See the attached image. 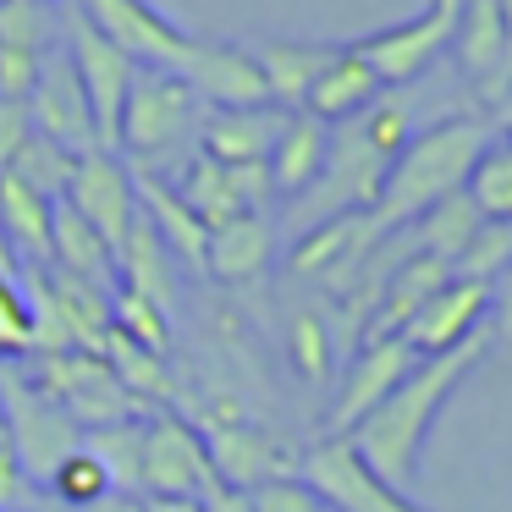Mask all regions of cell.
I'll return each mask as SVG.
<instances>
[{"instance_id":"obj_1","label":"cell","mask_w":512,"mask_h":512,"mask_svg":"<svg viewBox=\"0 0 512 512\" xmlns=\"http://www.w3.org/2000/svg\"><path fill=\"white\" fill-rule=\"evenodd\" d=\"M479 358H485V336L452 347V353L419 358V364L397 380V391H391L369 419H358V430L347 435V446H353L391 490H408L413 479H419L424 441H430L435 413H441V402L468 380V369H474Z\"/></svg>"},{"instance_id":"obj_2","label":"cell","mask_w":512,"mask_h":512,"mask_svg":"<svg viewBox=\"0 0 512 512\" xmlns=\"http://www.w3.org/2000/svg\"><path fill=\"white\" fill-rule=\"evenodd\" d=\"M490 133H496L490 116H446V122L413 133L408 144L397 149V160L386 166L380 193H375V204H369L380 232H402V226H413L441 199L463 193V182H468V171H474V160L485 155Z\"/></svg>"},{"instance_id":"obj_3","label":"cell","mask_w":512,"mask_h":512,"mask_svg":"<svg viewBox=\"0 0 512 512\" xmlns=\"http://www.w3.org/2000/svg\"><path fill=\"white\" fill-rule=\"evenodd\" d=\"M199 94L160 67H138L133 89H127L122 122H116V155L127 160L133 177L149 182H177L188 166V144H199Z\"/></svg>"},{"instance_id":"obj_4","label":"cell","mask_w":512,"mask_h":512,"mask_svg":"<svg viewBox=\"0 0 512 512\" xmlns=\"http://www.w3.org/2000/svg\"><path fill=\"white\" fill-rule=\"evenodd\" d=\"M34 386L67 413L78 430H105V424H127V419H144V402L122 386V380L105 369L100 353H39V375Z\"/></svg>"},{"instance_id":"obj_5","label":"cell","mask_w":512,"mask_h":512,"mask_svg":"<svg viewBox=\"0 0 512 512\" xmlns=\"http://www.w3.org/2000/svg\"><path fill=\"white\" fill-rule=\"evenodd\" d=\"M457 17H463V0H430L419 17L391 23V28H380V34L353 39L347 50H353V56L375 72L380 89H408V83H419L424 72H430L435 61L452 50Z\"/></svg>"},{"instance_id":"obj_6","label":"cell","mask_w":512,"mask_h":512,"mask_svg":"<svg viewBox=\"0 0 512 512\" xmlns=\"http://www.w3.org/2000/svg\"><path fill=\"white\" fill-rule=\"evenodd\" d=\"M0 419H6V446L23 479H39V485H50V474L83 446V430L28 375L0 380Z\"/></svg>"},{"instance_id":"obj_7","label":"cell","mask_w":512,"mask_h":512,"mask_svg":"<svg viewBox=\"0 0 512 512\" xmlns=\"http://www.w3.org/2000/svg\"><path fill=\"white\" fill-rule=\"evenodd\" d=\"M61 17H67V61L83 83V100H89L100 149H116V122H122L127 89H133V78H138V61L122 56L72 0H61Z\"/></svg>"},{"instance_id":"obj_8","label":"cell","mask_w":512,"mask_h":512,"mask_svg":"<svg viewBox=\"0 0 512 512\" xmlns=\"http://www.w3.org/2000/svg\"><path fill=\"white\" fill-rule=\"evenodd\" d=\"M122 56H133L138 67H160V72H182L199 39L188 28H177L155 0H72Z\"/></svg>"},{"instance_id":"obj_9","label":"cell","mask_w":512,"mask_h":512,"mask_svg":"<svg viewBox=\"0 0 512 512\" xmlns=\"http://www.w3.org/2000/svg\"><path fill=\"white\" fill-rule=\"evenodd\" d=\"M210 452L199 441V424L177 419V413H149L144 419V463H138V496H188L199 501L204 490H215Z\"/></svg>"},{"instance_id":"obj_10","label":"cell","mask_w":512,"mask_h":512,"mask_svg":"<svg viewBox=\"0 0 512 512\" xmlns=\"http://www.w3.org/2000/svg\"><path fill=\"white\" fill-rule=\"evenodd\" d=\"M298 474L331 501V512H424L408 490H391L364 457L347 446V435H325L320 446L298 457Z\"/></svg>"},{"instance_id":"obj_11","label":"cell","mask_w":512,"mask_h":512,"mask_svg":"<svg viewBox=\"0 0 512 512\" xmlns=\"http://www.w3.org/2000/svg\"><path fill=\"white\" fill-rule=\"evenodd\" d=\"M61 199H67L72 210L105 237V248L116 254L127 226H133V215H138V182H133V171H127V160L116 155V149H89V155L72 160V177H67V193H61Z\"/></svg>"},{"instance_id":"obj_12","label":"cell","mask_w":512,"mask_h":512,"mask_svg":"<svg viewBox=\"0 0 512 512\" xmlns=\"http://www.w3.org/2000/svg\"><path fill=\"white\" fill-rule=\"evenodd\" d=\"M28 127L50 144H61L67 155H89L100 149V133H94L89 100H83V83L67 61V45H50L45 61H39V78L28 89Z\"/></svg>"},{"instance_id":"obj_13","label":"cell","mask_w":512,"mask_h":512,"mask_svg":"<svg viewBox=\"0 0 512 512\" xmlns=\"http://www.w3.org/2000/svg\"><path fill=\"white\" fill-rule=\"evenodd\" d=\"M199 441L210 452V468L221 485L232 490H254V485H270V479H287L298 474V457L281 435H270L265 424H243V419H215V424H199Z\"/></svg>"},{"instance_id":"obj_14","label":"cell","mask_w":512,"mask_h":512,"mask_svg":"<svg viewBox=\"0 0 512 512\" xmlns=\"http://www.w3.org/2000/svg\"><path fill=\"white\" fill-rule=\"evenodd\" d=\"M204 111H243V105H270L265 72H259L248 45H221V39H199L188 67L177 72Z\"/></svg>"},{"instance_id":"obj_15","label":"cell","mask_w":512,"mask_h":512,"mask_svg":"<svg viewBox=\"0 0 512 512\" xmlns=\"http://www.w3.org/2000/svg\"><path fill=\"white\" fill-rule=\"evenodd\" d=\"M419 364L413 347L402 336H386V342H358V358L347 364L342 386H336V402H331V435H353L358 419L380 408V402L397 391V380Z\"/></svg>"},{"instance_id":"obj_16","label":"cell","mask_w":512,"mask_h":512,"mask_svg":"<svg viewBox=\"0 0 512 512\" xmlns=\"http://www.w3.org/2000/svg\"><path fill=\"white\" fill-rule=\"evenodd\" d=\"M485 314H490V287L452 276L441 292H430V298L419 303V314H413L408 325H402V342L413 347V358L452 353V347L474 342Z\"/></svg>"},{"instance_id":"obj_17","label":"cell","mask_w":512,"mask_h":512,"mask_svg":"<svg viewBox=\"0 0 512 512\" xmlns=\"http://www.w3.org/2000/svg\"><path fill=\"white\" fill-rule=\"evenodd\" d=\"M61 0H0V100L28 105Z\"/></svg>"},{"instance_id":"obj_18","label":"cell","mask_w":512,"mask_h":512,"mask_svg":"<svg viewBox=\"0 0 512 512\" xmlns=\"http://www.w3.org/2000/svg\"><path fill=\"white\" fill-rule=\"evenodd\" d=\"M446 281H452V265H446V259L402 254L397 265H391V276L380 281V292H375V309H369V320H364V342L402 336V325L419 314V303L430 298V292H441Z\"/></svg>"},{"instance_id":"obj_19","label":"cell","mask_w":512,"mask_h":512,"mask_svg":"<svg viewBox=\"0 0 512 512\" xmlns=\"http://www.w3.org/2000/svg\"><path fill=\"white\" fill-rule=\"evenodd\" d=\"M281 133L276 105H243V111H204L199 116V155L221 166H270Z\"/></svg>"},{"instance_id":"obj_20","label":"cell","mask_w":512,"mask_h":512,"mask_svg":"<svg viewBox=\"0 0 512 512\" xmlns=\"http://www.w3.org/2000/svg\"><path fill=\"white\" fill-rule=\"evenodd\" d=\"M116 287L138 292L144 303H155L166 320H177V259H171V248L155 237V226L144 221V210L133 215V226H127L122 248H116Z\"/></svg>"},{"instance_id":"obj_21","label":"cell","mask_w":512,"mask_h":512,"mask_svg":"<svg viewBox=\"0 0 512 512\" xmlns=\"http://www.w3.org/2000/svg\"><path fill=\"white\" fill-rule=\"evenodd\" d=\"M276 259V226L270 215L248 210L226 226H210V243H204V276L226 281V287H248L259 281Z\"/></svg>"},{"instance_id":"obj_22","label":"cell","mask_w":512,"mask_h":512,"mask_svg":"<svg viewBox=\"0 0 512 512\" xmlns=\"http://www.w3.org/2000/svg\"><path fill=\"white\" fill-rule=\"evenodd\" d=\"M325 149H331V127L309 111H281V133L270 149V182L281 199H303L325 171Z\"/></svg>"},{"instance_id":"obj_23","label":"cell","mask_w":512,"mask_h":512,"mask_svg":"<svg viewBox=\"0 0 512 512\" xmlns=\"http://www.w3.org/2000/svg\"><path fill=\"white\" fill-rule=\"evenodd\" d=\"M380 94H386V89H380V78L353 56V50L342 45V50L331 56V67L314 78V89H309V100H303V111L320 116L325 127H342V122H353V116H364L369 105L380 100Z\"/></svg>"},{"instance_id":"obj_24","label":"cell","mask_w":512,"mask_h":512,"mask_svg":"<svg viewBox=\"0 0 512 512\" xmlns=\"http://www.w3.org/2000/svg\"><path fill=\"white\" fill-rule=\"evenodd\" d=\"M50 265L67 270V276L94 281V287H116V254L67 199L50 204Z\"/></svg>"},{"instance_id":"obj_25","label":"cell","mask_w":512,"mask_h":512,"mask_svg":"<svg viewBox=\"0 0 512 512\" xmlns=\"http://www.w3.org/2000/svg\"><path fill=\"white\" fill-rule=\"evenodd\" d=\"M342 45H298V39H276V45H259L254 61L265 72V89H270V105L276 111H303L314 78L331 67V56Z\"/></svg>"},{"instance_id":"obj_26","label":"cell","mask_w":512,"mask_h":512,"mask_svg":"<svg viewBox=\"0 0 512 512\" xmlns=\"http://www.w3.org/2000/svg\"><path fill=\"white\" fill-rule=\"evenodd\" d=\"M457 61L474 83H490L501 94V72L512 67V39L501 28L496 0H463V17H457Z\"/></svg>"},{"instance_id":"obj_27","label":"cell","mask_w":512,"mask_h":512,"mask_svg":"<svg viewBox=\"0 0 512 512\" xmlns=\"http://www.w3.org/2000/svg\"><path fill=\"white\" fill-rule=\"evenodd\" d=\"M138 182V210H144V221L155 226V237L171 248V259L188 270H204V243H210V226L199 221V215L188 210V204L177 199V188L171 182H149V177H133Z\"/></svg>"},{"instance_id":"obj_28","label":"cell","mask_w":512,"mask_h":512,"mask_svg":"<svg viewBox=\"0 0 512 512\" xmlns=\"http://www.w3.org/2000/svg\"><path fill=\"white\" fill-rule=\"evenodd\" d=\"M50 204L56 199H39L12 171H0V237H6V248H23L34 270L50 265Z\"/></svg>"},{"instance_id":"obj_29","label":"cell","mask_w":512,"mask_h":512,"mask_svg":"<svg viewBox=\"0 0 512 512\" xmlns=\"http://www.w3.org/2000/svg\"><path fill=\"white\" fill-rule=\"evenodd\" d=\"M171 188H177V199L188 204L204 226H226V221H237V215H248L243 199H237V188H232V171L210 155H193L188 166L177 171Z\"/></svg>"},{"instance_id":"obj_30","label":"cell","mask_w":512,"mask_h":512,"mask_svg":"<svg viewBox=\"0 0 512 512\" xmlns=\"http://www.w3.org/2000/svg\"><path fill=\"white\" fill-rule=\"evenodd\" d=\"M479 226H485V221H479V210L463 199V193H452V199H441L435 210H424L413 226H402V237H408L413 254H435V259H446V265H452Z\"/></svg>"},{"instance_id":"obj_31","label":"cell","mask_w":512,"mask_h":512,"mask_svg":"<svg viewBox=\"0 0 512 512\" xmlns=\"http://www.w3.org/2000/svg\"><path fill=\"white\" fill-rule=\"evenodd\" d=\"M463 199L479 210V221L512 226V133H490L485 155L474 160V171L463 182Z\"/></svg>"},{"instance_id":"obj_32","label":"cell","mask_w":512,"mask_h":512,"mask_svg":"<svg viewBox=\"0 0 512 512\" xmlns=\"http://www.w3.org/2000/svg\"><path fill=\"white\" fill-rule=\"evenodd\" d=\"M100 358H105V369H111L116 380H122L127 391H133L144 408H155V402H166L171 397V375H166V358L160 353H149V347H138L133 336H122L111 325L105 331V347H100Z\"/></svg>"},{"instance_id":"obj_33","label":"cell","mask_w":512,"mask_h":512,"mask_svg":"<svg viewBox=\"0 0 512 512\" xmlns=\"http://www.w3.org/2000/svg\"><path fill=\"white\" fill-rule=\"evenodd\" d=\"M83 452L105 468L111 490L138 496V463H144V419L105 424V430H83Z\"/></svg>"},{"instance_id":"obj_34","label":"cell","mask_w":512,"mask_h":512,"mask_svg":"<svg viewBox=\"0 0 512 512\" xmlns=\"http://www.w3.org/2000/svg\"><path fill=\"white\" fill-rule=\"evenodd\" d=\"M72 160H78V155H67L61 144L28 133V144L17 149V160L6 171H12L23 188H34L39 199H61V193H67V177H72Z\"/></svg>"},{"instance_id":"obj_35","label":"cell","mask_w":512,"mask_h":512,"mask_svg":"<svg viewBox=\"0 0 512 512\" xmlns=\"http://www.w3.org/2000/svg\"><path fill=\"white\" fill-rule=\"evenodd\" d=\"M512 265V226L507 221H485L468 248L452 259V276L457 281H479V287H496V276Z\"/></svg>"},{"instance_id":"obj_36","label":"cell","mask_w":512,"mask_h":512,"mask_svg":"<svg viewBox=\"0 0 512 512\" xmlns=\"http://www.w3.org/2000/svg\"><path fill=\"white\" fill-rule=\"evenodd\" d=\"M111 325L122 336H133L138 347H149V353H160V358L171 353V320L155 309V303L138 298V292H127V287L111 292Z\"/></svg>"},{"instance_id":"obj_37","label":"cell","mask_w":512,"mask_h":512,"mask_svg":"<svg viewBox=\"0 0 512 512\" xmlns=\"http://www.w3.org/2000/svg\"><path fill=\"white\" fill-rule=\"evenodd\" d=\"M50 496H56L61 507L83 512V507H94L100 496H111V479H105V468L78 446V452H72L67 463H61L56 474H50Z\"/></svg>"},{"instance_id":"obj_38","label":"cell","mask_w":512,"mask_h":512,"mask_svg":"<svg viewBox=\"0 0 512 512\" xmlns=\"http://www.w3.org/2000/svg\"><path fill=\"white\" fill-rule=\"evenodd\" d=\"M0 353H34V309H28V292L17 287L12 270H0Z\"/></svg>"},{"instance_id":"obj_39","label":"cell","mask_w":512,"mask_h":512,"mask_svg":"<svg viewBox=\"0 0 512 512\" xmlns=\"http://www.w3.org/2000/svg\"><path fill=\"white\" fill-rule=\"evenodd\" d=\"M248 512H331V501L303 474H287V479H270V485L248 490Z\"/></svg>"},{"instance_id":"obj_40","label":"cell","mask_w":512,"mask_h":512,"mask_svg":"<svg viewBox=\"0 0 512 512\" xmlns=\"http://www.w3.org/2000/svg\"><path fill=\"white\" fill-rule=\"evenodd\" d=\"M292 358H298V375L325 386L331 380V331L320 325V314H303L292 325Z\"/></svg>"},{"instance_id":"obj_41","label":"cell","mask_w":512,"mask_h":512,"mask_svg":"<svg viewBox=\"0 0 512 512\" xmlns=\"http://www.w3.org/2000/svg\"><path fill=\"white\" fill-rule=\"evenodd\" d=\"M28 105H12V100H0V171L17 160V149L28 144Z\"/></svg>"},{"instance_id":"obj_42","label":"cell","mask_w":512,"mask_h":512,"mask_svg":"<svg viewBox=\"0 0 512 512\" xmlns=\"http://www.w3.org/2000/svg\"><path fill=\"white\" fill-rule=\"evenodd\" d=\"M23 490H28V479H23V468H17L12 446H0V512H12Z\"/></svg>"},{"instance_id":"obj_43","label":"cell","mask_w":512,"mask_h":512,"mask_svg":"<svg viewBox=\"0 0 512 512\" xmlns=\"http://www.w3.org/2000/svg\"><path fill=\"white\" fill-rule=\"evenodd\" d=\"M204 512H248V490H232V485H215L199 496Z\"/></svg>"},{"instance_id":"obj_44","label":"cell","mask_w":512,"mask_h":512,"mask_svg":"<svg viewBox=\"0 0 512 512\" xmlns=\"http://www.w3.org/2000/svg\"><path fill=\"white\" fill-rule=\"evenodd\" d=\"M490 309L501 320V336H512V265L501 270V287H490Z\"/></svg>"},{"instance_id":"obj_45","label":"cell","mask_w":512,"mask_h":512,"mask_svg":"<svg viewBox=\"0 0 512 512\" xmlns=\"http://www.w3.org/2000/svg\"><path fill=\"white\" fill-rule=\"evenodd\" d=\"M83 512H144V496H127V490H111V496H100L94 507Z\"/></svg>"},{"instance_id":"obj_46","label":"cell","mask_w":512,"mask_h":512,"mask_svg":"<svg viewBox=\"0 0 512 512\" xmlns=\"http://www.w3.org/2000/svg\"><path fill=\"white\" fill-rule=\"evenodd\" d=\"M490 127H496V133H512V89L496 94V116H490Z\"/></svg>"},{"instance_id":"obj_47","label":"cell","mask_w":512,"mask_h":512,"mask_svg":"<svg viewBox=\"0 0 512 512\" xmlns=\"http://www.w3.org/2000/svg\"><path fill=\"white\" fill-rule=\"evenodd\" d=\"M496 12H501V28H507V39H512V0H496Z\"/></svg>"},{"instance_id":"obj_48","label":"cell","mask_w":512,"mask_h":512,"mask_svg":"<svg viewBox=\"0 0 512 512\" xmlns=\"http://www.w3.org/2000/svg\"><path fill=\"white\" fill-rule=\"evenodd\" d=\"M0 446H6V419H0Z\"/></svg>"}]
</instances>
